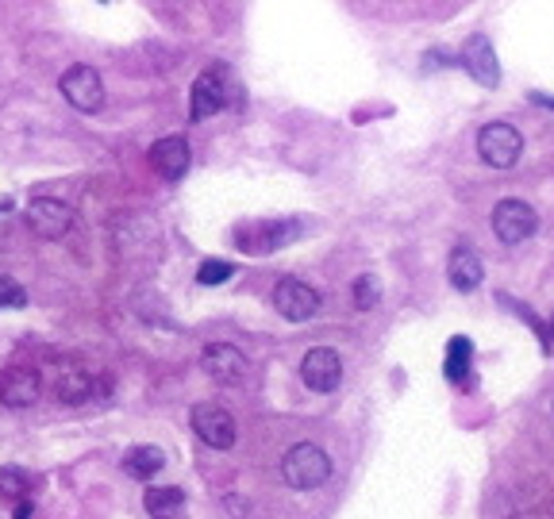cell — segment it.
Listing matches in <instances>:
<instances>
[{"label": "cell", "instance_id": "7402d4cb", "mask_svg": "<svg viewBox=\"0 0 554 519\" xmlns=\"http://www.w3.org/2000/svg\"><path fill=\"white\" fill-rule=\"evenodd\" d=\"M231 273H235V266H231L227 258H204V262H201V270H197V281L212 289V285H224V281H227V277H231Z\"/></svg>", "mask_w": 554, "mask_h": 519}, {"label": "cell", "instance_id": "52a82bcc", "mask_svg": "<svg viewBox=\"0 0 554 519\" xmlns=\"http://www.w3.org/2000/svg\"><path fill=\"white\" fill-rule=\"evenodd\" d=\"M193 435L201 439L204 446H212V450H231L235 446V420H231V412L220 408V404H197L193 408Z\"/></svg>", "mask_w": 554, "mask_h": 519}, {"label": "cell", "instance_id": "ffe728a7", "mask_svg": "<svg viewBox=\"0 0 554 519\" xmlns=\"http://www.w3.org/2000/svg\"><path fill=\"white\" fill-rule=\"evenodd\" d=\"M378 300H381L378 277L362 273V277L354 281V308H358V312H370V308H378Z\"/></svg>", "mask_w": 554, "mask_h": 519}, {"label": "cell", "instance_id": "7a4b0ae2", "mask_svg": "<svg viewBox=\"0 0 554 519\" xmlns=\"http://www.w3.org/2000/svg\"><path fill=\"white\" fill-rule=\"evenodd\" d=\"M281 477H285V485H293V489H320L331 477L328 450L316 443L289 446L285 458H281Z\"/></svg>", "mask_w": 554, "mask_h": 519}, {"label": "cell", "instance_id": "4fadbf2b", "mask_svg": "<svg viewBox=\"0 0 554 519\" xmlns=\"http://www.w3.org/2000/svg\"><path fill=\"white\" fill-rule=\"evenodd\" d=\"M147 158H151V166L158 177H166V181H181L185 170H189V143L181 139V135H166V139H158L151 150H147Z\"/></svg>", "mask_w": 554, "mask_h": 519}, {"label": "cell", "instance_id": "603a6c76", "mask_svg": "<svg viewBox=\"0 0 554 519\" xmlns=\"http://www.w3.org/2000/svg\"><path fill=\"white\" fill-rule=\"evenodd\" d=\"M27 304V293L24 285L16 277H4L0 273V312H12V308H24Z\"/></svg>", "mask_w": 554, "mask_h": 519}, {"label": "cell", "instance_id": "9a60e30c", "mask_svg": "<svg viewBox=\"0 0 554 519\" xmlns=\"http://www.w3.org/2000/svg\"><path fill=\"white\" fill-rule=\"evenodd\" d=\"M443 373H447V381L451 385H462V389H470L474 385V343L466 339V335H454L451 343H447V362H443Z\"/></svg>", "mask_w": 554, "mask_h": 519}, {"label": "cell", "instance_id": "7c38bea8", "mask_svg": "<svg viewBox=\"0 0 554 519\" xmlns=\"http://www.w3.org/2000/svg\"><path fill=\"white\" fill-rule=\"evenodd\" d=\"M462 66H466V74L474 77L478 85L485 89H497L501 85V66H497V50L493 43L485 39V35H470L466 43H462Z\"/></svg>", "mask_w": 554, "mask_h": 519}, {"label": "cell", "instance_id": "ba28073f", "mask_svg": "<svg viewBox=\"0 0 554 519\" xmlns=\"http://www.w3.org/2000/svg\"><path fill=\"white\" fill-rule=\"evenodd\" d=\"M27 227H31L39 239L54 243V239H62V235L74 227V208L54 197H35L27 204Z\"/></svg>", "mask_w": 554, "mask_h": 519}, {"label": "cell", "instance_id": "8fae6325", "mask_svg": "<svg viewBox=\"0 0 554 519\" xmlns=\"http://www.w3.org/2000/svg\"><path fill=\"white\" fill-rule=\"evenodd\" d=\"M43 393V377L35 366H8L0 370V404L8 408H31Z\"/></svg>", "mask_w": 554, "mask_h": 519}, {"label": "cell", "instance_id": "5b68a950", "mask_svg": "<svg viewBox=\"0 0 554 519\" xmlns=\"http://www.w3.org/2000/svg\"><path fill=\"white\" fill-rule=\"evenodd\" d=\"M535 227H539V216H535V208H531L528 200L508 197L493 208V235H497L501 243H508V247H516V243L531 239Z\"/></svg>", "mask_w": 554, "mask_h": 519}, {"label": "cell", "instance_id": "4316f807", "mask_svg": "<svg viewBox=\"0 0 554 519\" xmlns=\"http://www.w3.org/2000/svg\"><path fill=\"white\" fill-rule=\"evenodd\" d=\"M551 331H554V316H551Z\"/></svg>", "mask_w": 554, "mask_h": 519}, {"label": "cell", "instance_id": "cb8c5ba5", "mask_svg": "<svg viewBox=\"0 0 554 519\" xmlns=\"http://www.w3.org/2000/svg\"><path fill=\"white\" fill-rule=\"evenodd\" d=\"M12 519H31V500H20L16 512H12Z\"/></svg>", "mask_w": 554, "mask_h": 519}, {"label": "cell", "instance_id": "9c48e42d", "mask_svg": "<svg viewBox=\"0 0 554 519\" xmlns=\"http://www.w3.org/2000/svg\"><path fill=\"white\" fill-rule=\"evenodd\" d=\"M201 370L220 385H243L247 381V354L231 343H208L201 350Z\"/></svg>", "mask_w": 554, "mask_h": 519}, {"label": "cell", "instance_id": "ac0fdd59", "mask_svg": "<svg viewBox=\"0 0 554 519\" xmlns=\"http://www.w3.org/2000/svg\"><path fill=\"white\" fill-rule=\"evenodd\" d=\"M162 466H166V454L158 446H131L124 454V473L135 481H151Z\"/></svg>", "mask_w": 554, "mask_h": 519}, {"label": "cell", "instance_id": "e0dca14e", "mask_svg": "<svg viewBox=\"0 0 554 519\" xmlns=\"http://www.w3.org/2000/svg\"><path fill=\"white\" fill-rule=\"evenodd\" d=\"M54 396H58V404H85L93 396V373L81 370V366H66L58 373Z\"/></svg>", "mask_w": 554, "mask_h": 519}, {"label": "cell", "instance_id": "5bb4252c", "mask_svg": "<svg viewBox=\"0 0 554 519\" xmlns=\"http://www.w3.org/2000/svg\"><path fill=\"white\" fill-rule=\"evenodd\" d=\"M227 104V85L220 70H204L197 81H193V93H189V116L193 120H208L216 116L220 108Z\"/></svg>", "mask_w": 554, "mask_h": 519}, {"label": "cell", "instance_id": "6da1fadb", "mask_svg": "<svg viewBox=\"0 0 554 519\" xmlns=\"http://www.w3.org/2000/svg\"><path fill=\"white\" fill-rule=\"evenodd\" d=\"M301 235H304L301 220H251L235 227V247L243 250V254L262 258V254H274V250L297 243Z\"/></svg>", "mask_w": 554, "mask_h": 519}, {"label": "cell", "instance_id": "d4e9b609", "mask_svg": "<svg viewBox=\"0 0 554 519\" xmlns=\"http://www.w3.org/2000/svg\"><path fill=\"white\" fill-rule=\"evenodd\" d=\"M535 104H547V108H554V97H543V93H535Z\"/></svg>", "mask_w": 554, "mask_h": 519}, {"label": "cell", "instance_id": "3957f363", "mask_svg": "<svg viewBox=\"0 0 554 519\" xmlns=\"http://www.w3.org/2000/svg\"><path fill=\"white\" fill-rule=\"evenodd\" d=\"M478 154L481 162L493 166V170H512L520 162V154H524V135L512 124H504V120H493V124H485L478 131Z\"/></svg>", "mask_w": 554, "mask_h": 519}, {"label": "cell", "instance_id": "44dd1931", "mask_svg": "<svg viewBox=\"0 0 554 519\" xmlns=\"http://www.w3.org/2000/svg\"><path fill=\"white\" fill-rule=\"evenodd\" d=\"M0 496L8 500H27V473L20 466H4L0 470Z\"/></svg>", "mask_w": 554, "mask_h": 519}, {"label": "cell", "instance_id": "30bf717a", "mask_svg": "<svg viewBox=\"0 0 554 519\" xmlns=\"http://www.w3.org/2000/svg\"><path fill=\"white\" fill-rule=\"evenodd\" d=\"M301 381L312 393H335L339 381H343V358L328 350V346H316L301 358Z\"/></svg>", "mask_w": 554, "mask_h": 519}, {"label": "cell", "instance_id": "2e32d148", "mask_svg": "<svg viewBox=\"0 0 554 519\" xmlns=\"http://www.w3.org/2000/svg\"><path fill=\"white\" fill-rule=\"evenodd\" d=\"M447 273H451V285L458 293H474L485 281V266H481V258L470 247H454Z\"/></svg>", "mask_w": 554, "mask_h": 519}, {"label": "cell", "instance_id": "484cf974", "mask_svg": "<svg viewBox=\"0 0 554 519\" xmlns=\"http://www.w3.org/2000/svg\"><path fill=\"white\" fill-rule=\"evenodd\" d=\"M551 519H554V496H551Z\"/></svg>", "mask_w": 554, "mask_h": 519}, {"label": "cell", "instance_id": "277c9868", "mask_svg": "<svg viewBox=\"0 0 554 519\" xmlns=\"http://www.w3.org/2000/svg\"><path fill=\"white\" fill-rule=\"evenodd\" d=\"M58 89H62V97L70 100V108H77V112H101L104 108V81L101 74L93 70V66H85V62H77V66H70L66 74H62V81H58Z\"/></svg>", "mask_w": 554, "mask_h": 519}, {"label": "cell", "instance_id": "8992f818", "mask_svg": "<svg viewBox=\"0 0 554 519\" xmlns=\"http://www.w3.org/2000/svg\"><path fill=\"white\" fill-rule=\"evenodd\" d=\"M320 293L312 289V285H304L297 277H285V281H277L274 289V308L285 316L289 323H308L320 316Z\"/></svg>", "mask_w": 554, "mask_h": 519}, {"label": "cell", "instance_id": "d6986e66", "mask_svg": "<svg viewBox=\"0 0 554 519\" xmlns=\"http://www.w3.org/2000/svg\"><path fill=\"white\" fill-rule=\"evenodd\" d=\"M143 508H147V516L151 519H177L181 516V508H185V493L181 489H147L143 493Z\"/></svg>", "mask_w": 554, "mask_h": 519}]
</instances>
